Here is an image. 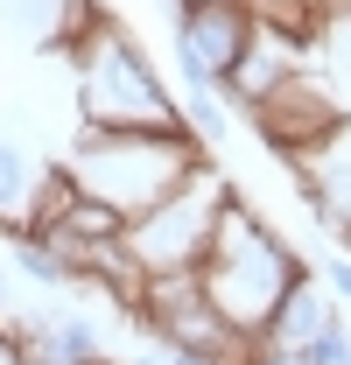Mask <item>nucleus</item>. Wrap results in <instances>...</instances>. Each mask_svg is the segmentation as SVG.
I'll list each match as a JSON object with an SVG mask.
<instances>
[{
	"label": "nucleus",
	"mask_w": 351,
	"mask_h": 365,
	"mask_svg": "<svg viewBox=\"0 0 351 365\" xmlns=\"http://www.w3.org/2000/svg\"><path fill=\"white\" fill-rule=\"evenodd\" d=\"M204 162H211V148L190 134V127H78L71 155H63L71 182L91 190V197H106L120 218L155 211Z\"/></svg>",
	"instance_id": "f257e3e1"
},
{
	"label": "nucleus",
	"mask_w": 351,
	"mask_h": 365,
	"mask_svg": "<svg viewBox=\"0 0 351 365\" xmlns=\"http://www.w3.org/2000/svg\"><path fill=\"white\" fill-rule=\"evenodd\" d=\"M204 295H211V309H218L232 330H246V337H267V317H274V302L295 288L309 274V260L281 239L274 225H260L253 211H246V197L232 190L218 211V225H211V246H204Z\"/></svg>",
	"instance_id": "f03ea898"
},
{
	"label": "nucleus",
	"mask_w": 351,
	"mask_h": 365,
	"mask_svg": "<svg viewBox=\"0 0 351 365\" xmlns=\"http://www.w3.org/2000/svg\"><path fill=\"white\" fill-rule=\"evenodd\" d=\"M63 56H71V85H78V120L85 127H183V106L169 98L155 63L141 56V43L113 14H98Z\"/></svg>",
	"instance_id": "7ed1b4c3"
},
{
	"label": "nucleus",
	"mask_w": 351,
	"mask_h": 365,
	"mask_svg": "<svg viewBox=\"0 0 351 365\" xmlns=\"http://www.w3.org/2000/svg\"><path fill=\"white\" fill-rule=\"evenodd\" d=\"M225 197H232V190H225L218 162H204V169L183 182V190H169L155 211L127 218V246L141 253V267H148V274L204 267V246H211V225H218Z\"/></svg>",
	"instance_id": "20e7f679"
},
{
	"label": "nucleus",
	"mask_w": 351,
	"mask_h": 365,
	"mask_svg": "<svg viewBox=\"0 0 351 365\" xmlns=\"http://www.w3.org/2000/svg\"><path fill=\"white\" fill-rule=\"evenodd\" d=\"M246 120H253V134H260L274 155H288V162H302L316 148L345 140V106L316 85L309 71H288L274 91H260V98L246 106Z\"/></svg>",
	"instance_id": "39448f33"
},
{
	"label": "nucleus",
	"mask_w": 351,
	"mask_h": 365,
	"mask_svg": "<svg viewBox=\"0 0 351 365\" xmlns=\"http://www.w3.org/2000/svg\"><path fill=\"white\" fill-rule=\"evenodd\" d=\"M253 36H260V21H253L246 0L176 7V63H183V85H218L225 91Z\"/></svg>",
	"instance_id": "423d86ee"
},
{
	"label": "nucleus",
	"mask_w": 351,
	"mask_h": 365,
	"mask_svg": "<svg viewBox=\"0 0 351 365\" xmlns=\"http://www.w3.org/2000/svg\"><path fill=\"white\" fill-rule=\"evenodd\" d=\"M56 162H43L29 140L0 134V239H21L29 225V211H36V197H43V182Z\"/></svg>",
	"instance_id": "0eeeda50"
},
{
	"label": "nucleus",
	"mask_w": 351,
	"mask_h": 365,
	"mask_svg": "<svg viewBox=\"0 0 351 365\" xmlns=\"http://www.w3.org/2000/svg\"><path fill=\"white\" fill-rule=\"evenodd\" d=\"M323 323H337V295H330L316 274H302V281L274 302V317H267V344H281V351H288V344L316 337Z\"/></svg>",
	"instance_id": "6e6552de"
},
{
	"label": "nucleus",
	"mask_w": 351,
	"mask_h": 365,
	"mask_svg": "<svg viewBox=\"0 0 351 365\" xmlns=\"http://www.w3.org/2000/svg\"><path fill=\"white\" fill-rule=\"evenodd\" d=\"M176 106H183V127L204 140V148H225V140H232V98H225L218 85H190Z\"/></svg>",
	"instance_id": "1a4fd4ad"
},
{
	"label": "nucleus",
	"mask_w": 351,
	"mask_h": 365,
	"mask_svg": "<svg viewBox=\"0 0 351 365\" xmlns=\"http://www.w3.org/2000/svg\"><path fill=\"white\" fill-rule=\"evenodd\" d=\"M7 246H14V267L29 274L36 288H71V281H78V267H71L56 246H43V239H7Z\"/></svg>",
	"instance_id": "9d476101"
},
{
	"label": "nucleus",
	"mask_w": 351,
	"mask_h": 365,
	"mask_svg": "<svg viewBox=\"0 0 351 365\" xmlns=\"http://www.w3.org/2000/svg\"><path fill=\"white\" fill-rule=\"evenodd\" d=\"M288 359H295V365H351V337H345V323H323L316 337L288 344Z\"/></svg>",
	"instance_id": "9b49d317"
},
{
	"label": "nucleus",
	"mask_w": 351,
	"mask_h": 365,
	"mask_svg": "<svg viewBox=\"0 0 351 365\" xmlns=\"http://www.w3.org/2000/svg\"><path fill=\"white\" fill-rule=\"evenodd\" d=\"M323 288H330L337 302H351V253H345V246H337V253L323 260Z\"/></svg>",
	"instance_id": "f8f14e48"
},
{
	"label": "nucleus",
	"mask_w": 351,
	"mask_h": 365,
	"mask_svg": "<svg viewBox=\"0 0 351 365\" xmlns=\"http://www.w3.org/2000/svg\"><path fill=\"white\" fill-rule=\"evenodd\" d=\"M0 365H21V344H14V330L0 323Z\"/></svg>",
	"instance_id": "ddd939ff"
},
{
	"label": "nucleus",
	"mask_w": 351,
	"mask_h": 365,
	"mask_svg": "<svg viewBox=\"0 0 351 365\" xmlns=\"http://www.w3.org/2000/svg\"><path fill=\"white\" fill-rule=\"evenodd\" d=\"M0 302H7V267H0Z\"/></svg>",
	"instance_id": "4468645a"
},
{
	"label": "nucleus",
	"mask_w": 351,
	"mask_h": 365,
	"mask_svg": "<svg viewBox=\"0 0 351 365\" xmlns=\"http://www.w3.org/2000/svg\"><path fill=\"white\" fill-rule=\"evenodd\" d=\"M106 365H113V359H106Z\"/></svg>",
	"instance_id": "2eb2a0df"
}]
</instances>
